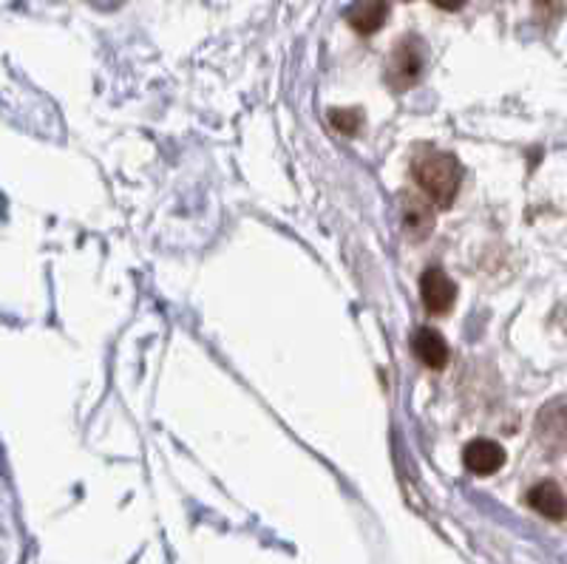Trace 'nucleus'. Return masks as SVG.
<instances>
[{"instance_id": "nucleus-1", "label": "nucleus", "mask_w": 567, "mask_h": 564, "mask_svg": "<svg viewBox=\"0 0 567 564\" xmlns=\"http://www.w3.org/2000/svg\"><path fill=\"white\" fill-rule=\"evenodd\" d=\"M412 180L423 191L425 199L445 211L457 199L460 185H463V165L454 154H445L437 148H420L412 156Z\"/></svg>"}, {"instance_id": "nucleus-2", "label": "nucleus", "mask_w": 567, "mask_h": 564, "mask_svg": "<svg viewBox=\"0 0 567 564\" xmlns=\"http://www.w3.org/2000/svg\"><path fill=\"white\" fill-rule=\"evenodd\" d=\"M425 65V52L423 43L417 38L400 40L398 49L392 54V65H389V80L394 83V89H412L420 80Z\"/></svg>"}, {"instance_id": "nucleus-3", "label": "nucleus", "mask_w": 567, "mask_h": 564, "mask_svg": "<svg viewBox=\"0 0 567 564\" xmlns=\"http://www.w3.org/2000/svg\"><path fill=\"white\" fill-rule=\"evenodd\" d=\"M420 298L432 315H445L457 298V287H454L452 278L445 276L443 267H429L420 276Z\"/></svg>"}, {"instance_id": "nucleus-4", "label": "nucleus", "mask_w": 567, "mask_h": 564, "mask_svg": "<svg viewBox=\"0 0 567 564\" xmlns=\"http://www.w3.org/2000/svg\"><path fill=\"white\" fill-rule=\"evenodd\" d=\"M505 449L494 440H471L463 449V462L471 474L477 476H491L505 465Z\"/></svg>"}, {"instance_id": "nucleus-5", "label": "nucleus", "mask_w": 567, "mask_h": 564, "mask_svg": "<svg viewBox=\"0 0 567 564\" xmlns=\"http://www.w3.org/2000/svg\"><path fill=\"white\" fill-rule=\"evenodd\" d=\"M525 502H528V507H534L539 516H545V520L550 522H561L567 516V496L554 480L536 482L528 491V496H525Z\"/></svg>"}, {"instance_id": "nucleus-6", "label": "nucleus", "mask_w": 567, "mask_h": 564, "mask_svg": "<svg viewBox=\"0 0 567 564\" xmlns=\"http://www.w3.org/2000/svg\"><path fill=\"white\" fill-rule=\"evenodd\" d=\"M389 0H354L349 7L347 20L358 34H374L386 23Z\"/></svg>"}, {"instance_id": "nucleus-7", "label": "nucleus", "mask_w": 567, "mask_h": 564, "mask_svg": "<svg viewBox=\"0 0 567 564\" xmlns=\"http://www.w3.org/2000/svg\"><path fill=\"white\" fill-rule=\"evenodd\" d=\"M412 352L417 355V360L429 369H443L449 363V343H445L443 335L437 329H417L412 335Z\"/></svg>"}, {"instance_id": "nucleus-8", "label": "nucleus", "mask_w": 567, "mask_h": 564, "mask_svg": "<svg viewBox=\"0 0 567 564\" xmlns=\"http://www.w3.org/2000/svg\"><path fill=\"white\" fill-rule=\"evenodd\" d=\"M403 216H406V230L412 233L414 238H423L425 233H432L434 213L432 202L429 199H420L414 193H406V199H403Z\"/></svg>"}, {"instance_id": "nucleus-9", "label": "nucleus", "mask_w": 567, "mask_h": 564, "mask_svg": "<svg viewBox=\"0 0 567 564\" xmlns=\"http://www.w3.org/2000/svg\"><path fill=\"white\" fill-rule=\"evenodd\" d=\"M329 122H332V125H336V129L341 131V134L354 136V134H358V129H361V125H363V114L358 109L332 111V114H329Z\"/></svg>"}, {"instance_id": "nucleus-10", "label": "nucleus", "mask_w": 567, "mask_h": 564, "mask_svg": "<svg viewBox=\"0 0 567 564\" xmlns=\"http://www.w3.org/2000/svg\"><path fill=\"white\" fill-rule=\"evenodd\" d=\"M434 7L443 9V12H457V9L465 7V0H432Z\"/></svg>"}]
</instances>
